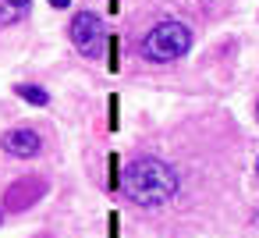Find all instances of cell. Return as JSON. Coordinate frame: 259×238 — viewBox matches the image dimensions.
<instances>
[{
  "label": "cell",
  "instance_id": "obj_4",
  "mask_svg": "<svg viewBox=\"0 0 259 238\" xmlns=\"http://www.w3.org/2000/svg\"><path fill=\"white\" fill-rule=\"evenodd\" d=\"M0 146H4L11 156H22V160H29V156H36L39 153V135L32 132V128H11L4 139H0Z\"/></svg>",
  "mask_w": 259,
  "mask_h": 238
},
{
  "label": "cell",
  "instance_id": "obj_6",
  "mask_svg": "<svg viewBox=\"0 0 259 238\" xmlns=\"http://www.w3.org/2000/svg\"><path fill=\"white\" fill-rule=\"evenodd\" d=\"M18 96L29 100V103H36V107H47V100H50V96H47L43 89H36V86H18Z\"/></svg>",
  "mask_w": 259,
  "mask_h": 238
},
{
  "label": "cell",
  "instance_id": "obj_1",
  "mask_svg": "<svg viewBox=\"0 0 259 238\" xmlns=\"http://www.w3.org/2000/svg\"><path fill=\"white\" fill-rule=\"evenodd\" d=\"M121 188L139 206H163L178 195V171L156 156H139L124 167Z\"/></svg>",
  "mask_w": 259,
  "mask_h": 238
},
{
  "label": "cell",
  "instance_id": "obj_8",
  "mask_svg": "<svg viewBox=\"0 0 259 238\" xmlns=\"http://www.w3.org/2000/svg\"><path fill=\"white\" fill-rule=\"evenodd\" d=\"M255 178H259V160H255Z\"/></svg>",
  "mask_w": 259,
  "mask_h": 238
},
{
  "label": "cell",
  "instance_id": "obj_5",
  "mask_svg": "<svg viewBox=\"0 0 259 238\" xmlns=\"http://www.w3.org/2000/svg\"><path fill=\"white\" fill-rule=\"evenodd\" d=\"M32 192H43V181H22V185H15V188L8 192V195H11V199H8V206H11V210H22L25 203H32V199H36Z\"/></svg>",
  "mask_w": 259,
  "mask_h": 238
},
{
  "label": "cell",
  "instance_id": "obj_2",
  "mask_svg": "<svg viewBox=\"0 0 259 238\" xmlns=\"http://www.w3.org/2000/svg\"><path fill=\"white\" fill-rule=\"evenodd\" d=\"M192 47V32L181 25V22H160L146 32L142 39V57L149 64H170L178 57H185Z\"/></svg>",
  "mask_w": 259,
  "mask_h": 238
},
{
  "label": "cell",
  "instance_id": "obj_9",
  "mask_svg": "<svg viewBox=\"0 0 259 238\" xmlns=\"http://www.w3.org/2000/svg\"><path fill=\"white\" fill-rule=\"evenodd\" d=\"M255 117H259V103H255Z\"/></svg>",
  "mask_w": 259,
  "mask_h": 238
},
{
  "label": "cell",
  "instance_id": "obj_3",
  "mask_svg": "<svg viewBox=\"0 0 259 238\" xmlns=\"http://www.w3.org/2000/svg\"><path fill=\"white\" fill-rule=\"evenodd\" d=\"M71 43L85 54V57H100L107 47V29L96 15H78L71 22Z\"/></svg>",
  "mask_w": 259,
  "mask_h": 238
},
{
  "label": "cell",
  "instance_id": "obj_7",
  "mask_svg": "<svg viewBox=\"0 0 259 238\" xmlns=\"http://www.w3.org/2000/svg\"><path fill=\"white\" fill-rule=\"evenodd\" d=\"M50 4H54V8H68V4H71V0H50Z\"/></svg>",
  "mask_w": 259,
  "mask_h": 238
}]
</instances>
